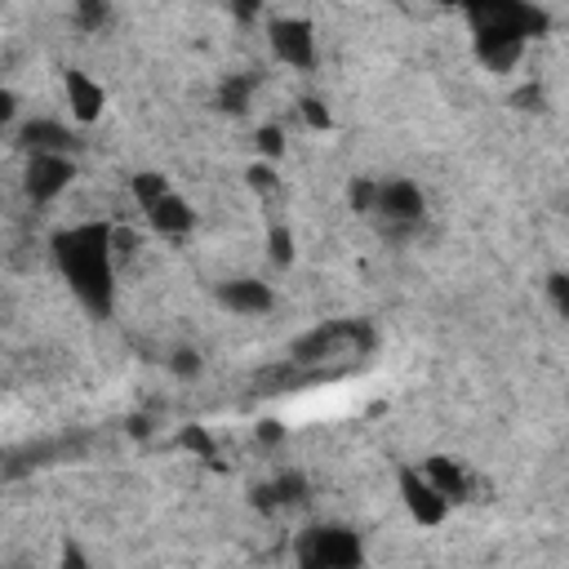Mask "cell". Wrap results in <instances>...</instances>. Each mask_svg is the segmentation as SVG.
Wrapping results in <instances>:
<instances>
[{"mask_svg":"<svg viewBox=\"0 0 569 569\" xmlns=\"http://www.w3.org/2000/svg\"><path fill=\"white\" fill-rule=\"evenodd\" d=\"M53 262H58L62 280L71 284V293L89 311H111L116 267H111V227L107 222H76L67 231H58Z\"/></svg>","mask_w":569,"mask_h":569,"instance_id":"1","label":"cell"},{"mask_svg":"<svg viewBox=\"0 0 569 569\" xmlns=\"http://www.w3.org/2000/svg\"><path fill=\"white\" fill-rule=\"evenodd\" d=\"M365 560V547L342 525H316L298 538V565L307 569H351Z\"/></svg>","mask_w":569,"mask_h":569,"instance_id":"2","label":"cell"},{"mask_svg":"<svg viewBox=\"0 0 569 569\" xmlns=\"http://www.w3.org/2000/svg\"><path fill=\"white\" fill-rule=\"evenodd\" d=\"M71 178H76V164H71L67 151H31L22 187H27V196L36 204H49V200H58L71 187Z\"/></svg>","mask_w":569,"mask_h":569,"instance_id":"3","label":"cell"},{"mask_svg":"<svg viewBox=\"0 0 569 569\" xmlns=\"http://www.w3.org/2000/svg\"><path fill=\"white\" fill-rule=\"evenodd\" d=\"M267 40H271V53L293 67V71H311L316 67V27L307 18H276L267 27Z\"/></svg>","mask_w":569,"mask_h":569,"instance_id":"4","label":"cell"},{"mask_svg":"<svg viewBox=\"0 0 569 569\" xmlns=\"http://www.w3.org/2000/svg\"><path fill=\"white\" fill-rule=\"evenodd\" d=\"M400 502L413 516V525H440L449 516V498L418 467H400Z\"/></svg>","mask_w":569,"mask_h":569,"instance_id":"5","label":"cell"},{"mask_svg":"<svg viewBox=\"0 0 569 569\" xmlns=\"http://www.w3.org/2000/svg\"><path fill=\"white\" fill-rule=\"evenodd\" d=\"M422 209H427V204H422L418 182H409V178H382L378 191H373V209H369V213L387 218L391 227H405V222H418Z\"/></svg>","mask_w":569,"mask_h":569,"instance_id":"6","label":"cell"},{"mask_svg":"<svg viewBox=\"0 0 569 569\" xmlns=\"http://www.w3.org/2000/svg\"><path fill=\"white\" fill-rule=\"evenodd\" d=\"M142 213H147L151 231H160V236H169V240H178V236H187V231L196 227V209H191V200L178 196V191H164V196L151 200Z\"/></svg>","mask_w":569,"mask_h":569,"instance_id":"7","label":"cell"},{"mask_svg":"<svg viewBox=\"0 0 569 569\" xmlns=\"http://www.w3.org/2000/svg\"><path fill=\"white\" fill-rule=\"evenodd\" d=\"M218 302L227 311H236V316H262V311H271L276 298H271V284L240 276V280H222L218 284Z\"/></svg>","mask_w":569,"mask_h":569,"instance_id":"8","label":"cell"},{"mask_svg":"<svg viewBox=\"0 0 569 569\" xmlns=\"http://www.w3.org/2000/svg\"><path fill=\"white\" fill-rule=\"evenodd\" d=\"M67 107H71V120H80V124H93L98 116H102V107H107V89L89 76V71H67Z\"/></svg>","mask_w":569,"mask_h":569,"instance_id":"9","label":"cell"},{"mask_svg":"<svg viewBox=\"0 0 569 569\" xmlns=\"http://www.w3.org/2000/svg\"><path fill=\"white\" fill-rule=\"evenodd\" d=\"M418 471H422V476H427V480H431V485H436V489H440L449 502L467 493V476H462V467H458L453 458H427Z\"/></svg>","mask_w":569,"mask_h":569,"instance_id":"10","label":"cell"},{"mask_svg":"<svg viewBox=\"0 0 569 569\" xmlns=\"http://www.w3.org/2000/svg\"><path fill=\"white\" fill-rule=\"evenodd\" d=\"M22 142H27V151H67V129L62 124H53V120H40V124H27L22 129Z\"/></svg>","mask_w":569,"mask_h":569,"instance_id":"11","label":"cell"},{"mask_svg":"<svg viewBox=\"0 0 569 569\" xmlns=\"http://www.w3.org/2000/svg\"><path fill=\"white\" fill-rule=\"evenodd\" d=\"M164 191H169L164 173H138V178H133V196H138V204H142V209H147L151 200H160Z\"/></svg>","mask_w":569,"mask_h":569,"instance_id":"12","label":"cell"},{"mask_svg":"<svg viewBox=\"0 0 569 569\" xmlns=\"http://www.w3.org/2000/svg\"><path fill=\"white\" fill-rule=\"evenodd\" d=\"M76 22L84 31H98L107 22V0H76Z\"/></svg>","mask_w":569,"mask_h":569,"instance_id":"13","label":"cell"},{"mask_svg":"<svg viewBox=\"0 0 569 569\" xmlns=\"http://www.w3.org/2000/svg\"><path fill=\"white\" fill-rule=\"evenodd\" d=\"M280 151H284V133H280L276 124H262V129H258V156H262V160H276Z\"/></svg>","mask_w":569,"mask_h":569,"instance_id":"14","label":"cell"},{"mask_svg":"<svg viewBox=\"0 0 569 569\" xmlns=\"http://www.w3.org/2000/svg\"><path fill=\"white\" fill-rule=\"evenodd\" d=\"M178 445H182V449H191V453H200V458H213V440H209V436H204V427H196V422L178 436Z\"/></svg>","mask_w":569,"mask_h":569,"instance_id":"15","label":"cell"},{"mask_svg":"<svg viewBox=\"0 0 569 569\" xmlns=\"http://www.w3.org/2000/svg\"><path fill=\"white\" fill-rule=\"evenodd\" d=\"M271 262H293V231L271 227Z\"/></svg>","mask_w":569,"mask_h":569,"instance_id":"16","label":"cell"},{"mask_svg":"<svg viewBox=\"0 0 569 569\" xmlns=\"http://www.w3.org/2000/svg\"><path fill=\"white\" fill-rule=\"evenodd\" d=\"M373 191H378L373 178H356V182H351V209L369 213V209H373Z\"/></svg>","mask_w":569,"mask_h":569,"instance_id":"17","label":"cell"},{"mask_svg":"<svg viewBox=\"0 0 569 569\" xmlns=\"http://www.w3.org/2000/svg\"><path fill=\"white\" fill-rule=\"evenodd\" d=\"M244 93H249V80H227L222 107H227V111H240V107H244Z\"/></svg>","mask_w":569,"mask_h":569,"instance_id":"18","label":"cell"},{"mask_svg":"<svg viewBox=\"0 0 569 569\" xmlns=\"http://www.w3.org/2000/svg\"><path fill=\"white\" fill-rule=\"evenodd\" d=\"M249 182H253L258 191H271V187H276V169H271V160H258V164L249 169Z\"/></svg>","mask_w":569,"mask_h":569,"instance_id":"19","label":"cell"},{"mask_svg":"<svg viewBox=\"0 0 569 569\" xmlns=\"http://www.w3.org/2000/svg\"><path fill=\"white\" fill-rule=\"evenodd\" d=\"M302 116H307V124H311V129H329V111H325V102L307 98V102H302Z\"/></svg>","mask_w":569,"mask_h":569,"instance_id":"20","label":"cell"},{"mask_svg":"<svg viewBox=\"0 0 569 569\" xmlns=\"http://www.w3.org/2000/svg\"><path fill=\"white\" fill-rule=\"evenodd\" d=\"M13 120H18V98H13L9 89H0V133H4Z\"/></svg>","mask_w":569,"mask_h":569,"instance_id":"21","label":"cell"},{"mask_svg":"<svg viewBox=\"0 0 569 569\" xmlns=\"http://www.w3.org/2000/svg\"><path fill=\"white\" fill-rule=\"evenodd\" d=\"M200 369V360H196V351H173V373H196Z\"/></svg>","mask_w":569,"mask_h":569,"instance_id":"22","label":"cell"},{"mask_svg":"<svg viewBox=\"0 0 569 569\" xmlns=\"http://www.w3.org/2000/svg\"><path fill=\"white\" fill-rule=\"evenodd\" d=\"M222 4H227V9H231V13H236V18H253V13H258V4H262V0H222Z\"/></svg>","mask_w":569,"mask_h":569,"instance_id":"23","label":"cell"},{"mask_svg":"<svg viewBox=\"0 0 569 569\" xmlns=\"http://www.w3.org/2000/svg\"><path fill=\"white\" fill-rule=\"evenodd\" d=\"M258 436H262L267 445H271V440H280V422H262V431H258Z\"/></svg>","mask_w":569,"mask_h":569,"instance_id":"24","label":"cell"}]
</instances>
